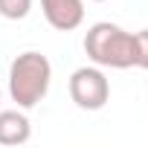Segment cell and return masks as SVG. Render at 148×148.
Wrapping results in <instances>:
<instances>
[{
  "label": "cell",
  "mask_w": 148,
  "mask_h": 148,
  "mask_svg": "<svg viewBox=\"0 0 148 148\" xmlns=\"http://www.w3.org/2000/svg\"><path fill=\"white\" fill-rule=\"evenodd\" d=\"M52 84V64L44 52L26 49L9 64V96L21 110H32L47 99Z\"/></svg>",
  "instance_id": "1"
},
{
  "label": "cell",
  "mask_w": 148,
  "mask_h": 148,
  "mask_svg": "<svg viewBox=\"0 0 148 148\" xmlns=\"http://www.w3.org/2000/svg\"><path fill=\"white\" fill-rule=\"evenodd\" d=\"M84 52L96 67L128 70L136 67V35L110 21H99L84 35Z\"/></svg>",
  "instance_id": "2"
},
{
  "label": "cell",
  "mask_w": 148,
  "mask_h": 148,
  "mask_svg": "<svg viewBox=\"0 0 148 148\" xmlns=\"http://www.w3.org/2000/svg\"><path fill=\"white\" fill-rule=\"evenodd\" d=\"M70 99L82 110H102L110 99V82L102 67H79L70 76Z\"/></svg>",
  "instance_id": "3"
},
{
  "label": "cell",
  "mask_w": 148,
  "mask_h": 148,
  "mask_svg": "<svg viewBox=\"0 0 148 148\" xmlns=\"http://www.w3.org/2000/svg\"><path fill=\"white\" fill-rule=\"evenodd\" d=\"M47 23L58 32H73L84 21V0H41Z\"/></svg>",
  "instance_id": "4"
},
{
  "label": "cell",
  "mask_w": 148,
  "mask_h": 148,
  "mask_svg": "<svg viewBox=\"0 0 148 148\" xmlns=\"http://www.w3.org/2000/svg\"><path fill=\"white\" fill-rule=\"evenodd\" d=\"M29 136L32 125L23 110H0V145H23Z\"/></svg>",
  "instance_id": "5"
},
{
  "label": "cell",
  "mask_w": 148,
  "mask_h": 148,
  "mask_svg": "<svg viewBox=\"0 0 148 148\" xmlns=\"http://www.w3.org/2000/svg\"><path fill=\"white\" fill-rule=\"evenodd\" d=\"M32 12V0H0V18L6 21H23Z\"/></svg>",
  "instance_id": "6"
},
{
  "label": "cell",
  "mask_w": 148,
  "mask_h": 148,
  "mask_svg": "<svg viewBox=\"0 0 148 148\" xmlns=\"http://www.w3.org/2000/svg\"><path fill=\"white\" fill-rule=\"evenodd\" d=\"M134 35H136V67L148 70V29H139Z\"/></svg>",
  "instance_id": "7"
},
{
  "label": "cell",
  "mask_w": 148,
  "mask_h": 148,
  "mask_svg": "<svg viewBox=\"0 0 148 148\" xmlns=\"http://www.w3.org/2000/svg\"><path fill=\"white\" fill-rule=\"evenodd\" d=\"M0 102H3V90H0Z\"/></svg>",
  "instance_id": "8"
},
{
  "label": "cell",
  "mask_w": 148,
  "mask_h": 148,
  "mask_svg": "<svg viewBox=\"0 0 148 148\" xmlns=\"http://www.w3.org/2000/svg\"><path fill=\"white\" fill-rule=\"evenodd\" d=\"M93 3H105V0H93Z\"/></svg>",
  "instance_id": "9"
}]
</instances>
